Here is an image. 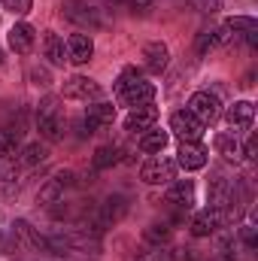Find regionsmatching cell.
<instances>
[{
	"label": "cell",
	"instance_id": "1",
	"mask_svg": "<svg viewBox=\"0 0 258 261\" xmlns=\"http://www.w3.org/2000/svg\"><path fill=\"white\" fill-rule=\"evenodd\" d=\"M116 97L125 103V107H146L155 100V85L143 79V73L137 67H128L122 70V76L116 79Z\"/></svg>",
	"mask_w": 258,
	"mask_h": 261
},
{
	"label": "cell",
	"instance_id": "2",
	"mask_svg": "<svg viewBox=\"0 0 258 261\" xmlns=\"http://www.w3.org/2000/svg\"><path fill=\"white\" fill-rule=\"evenodd\" d=\"M64 128H67V119L58 97L40 100V107H37V130H40V137L49 140V143H58L64 137Z\"/></svg>",
	"mask_w": 258,
	"mask_h": 261
},
{
	"label": "cell",
	"instance_id": "3",
	"mask_svg": "<svg viewBox=\"0 0 258 261\" xmlns=\"http://www.w3.org/2000/svg\"><path fill=\"white\" fill-rule=\"evenodd\" d=\"M186 110L207 128V125H216V122H219V116H222V100H219L213 91H194Z\"/></svg>",
	"mask_w": 258,
	"mask_h": 261
},
{
	"label": "cell",
	"instance_id": "4",
	"mask_svg": "<svg viewBox=\"0 0 258 261\" xmlns=\"http://www.w3.org/2000/svg\"><path fill=\"white\" fill-rule=\"evenodd\" d=\"M140 179L146 182V186H167V182H173L176 179V161H170V158H149L143 167H140Z\"/></svg>",
	"mask_w": 258,
	"mask_h": 261
},
{
	"label": "cell",
	"instance_id": "5",
	"mask_svg": "<svg viewBox=\"0 0 258 261\" xmlns=\"http://www.w3.org/2000/svg\"><path fill=\"white\" fill-rule=\"evenodd\" d=\"M64 97L94 103V100H100V97H104V88H100L91 76H70V79L64 82Z\"/></svg>",
	"mask_w": 258,
	"mask_h": 261
},
{
	"label": "cell",
	"instance_id": "6",
	"mask_svg": "<svg viewBox=\"0 0 258 261\" xmlns=\"http://www.w3.org/2000/svg\"><path fill=\"white\" fill-rule=\"evenodd\" d=\"M113 119H116V107L107 103V100H94V103L85 107V116H82V134H94V130L107 128V125H113Z\"/></svg>",
	"mask_w": 258,
	"mask_h": 261
},
{
	"label": "cell",
	"instance_id": "7",
	"mask_svg": "<svg viewBox=\"0 0 258 261\" xmlns=\"http://www.w3.org/2000/svg\"><path fill=\"white\" fill-rule=\"evenodd\" d=\"M170 130H173L183 143H200V137H203V125L194 119L189 110H179V113L170 116Z\"/></svg>",
	"mask_w": 258,
	"mask_h": 261
},
{
	"label": "cell",
	"instance_id": "8",
	"mask_svg": "<svg viewBox=\"0 0 258 261\" xmlns=\"http://www.w3.org/2000/svg\"><path fill=\"white\" fill-rule=\"evenodd\" d=\"M225 222H228V216H225L222 210L207 206V210H200V213L192 219V234L194 237H210V234H216Z\"/></svg>",
	"mask_w": 258,
	"mask_h": 261
},
{
	"label": "cell",
	"instance_id": "9",
	"mask_svg": "<svg viewBox=\"0 0 258 261\" xmlns=\"http://www.w3.org/2000/svg\"><path fill=\"white\" fill-rule=\"evenodd\" d=\"M164 203H170V206L179 210V213H189V210L194 206V182L192 179L173 182V186L167 189V195H164Z\"/></svg>",
	"mask_w": 258,
	"mask_h": 261
},
{
	"label": "cell",
	"instance_id": "10",
	"mask_svg": "<svg viewBox=\"0 0 258 261\" xmlns=\"http://www.w3.org/2000/svg\"><path fill=\"white\" fill-rule=\"evenodd\" d=\"M252 119H255V107H252L249 100H237V103L225 113V122H228L231 134H243V130H249L252 128Z\"/></svg>",
	"mask_w": 258,
	"mask_h": 261
},
{
	"label": "cell",
	"instance_id": "11",
	"mask_svg": "<svg viewBox=\"0 0 258 261\" xmlns=\"http://www.w3.org/2000/svg\"><path fill=\"white\" fill-rule=\"evenodd\" d=\"M234 40V34L222 24V28H213V31H203V34H197V43H194V49H197V55H210V52H216V49H222V46H228Z\"/></svg>",
	"mask_w": 258,
	"mask_h": 261
},
{
	"label": "cell",
	"instance_id": "12",
	"mask_svg": "<svg viewBox=\"0 0 258 261\" xmlns=\"http://www.w3.org/2000/svg\"><path fill=\"white\" fill-rule=\"evenodd\" d=\"M155 122H158V110H155L152 103L134 107V110L128 113V119H125V130H131V134H143V130L155 128Z\"/></svg>",
	"mask_w": 258,
	"mask_h": 261
},
{
	"label": "cell",
	"instance_id": "13",
	"mask_svg": "<svg viewBox=\"0 0 258 261\" xmlns=\"http://www.w3.org/2000/svg\"><path fill=\"white\" fill-rule=\"evenodd\" d=\"M179 158H176V167H183V170H200L203 164H207V149L200 146V143H179V152H176Z\"/></svg>",
	"mask_w": 258,
	"mask_h": 261
},
{
	"label": "cell",
	"instance_id": "14",
	"mask_svg": "<svg viewBox=\"0 0 258 261\" xmlns=\"http://www.w3.org/2000/svg\"><path fill=\"white\" fill-rule=\"evenodd\" d=\"M34 43H37V34H34V28H31L28 21H18V24L9 28V49H12V52L28 55V52L34 49Z\"/></svg>",
	"mask_w": 258,
	"mask_h": 261
},
{
	"label": "cell",
	"instance_id": "15",
	"mask_svg": "<svg viewBox=\"0 0 258 261\" xmlns=\"http://www.w3.org/2000/svg\"><path fill=\"white\" fill-rule=\"evenodd\" d=\"M91 55H94V43H91V37H85V34H73V37L67 40V61H73V64H88Z\"/></svg>",
	"mask_w": 258,
	"mask_h": 261
},
{
	"label": "cell",
	"instance_id": "16",
	"mask_svg": "<svg viewBox=\"0 0 258 261\" xmlns=\"http://www.w3.org/2000/svg\"><path fill=\"white\" fill-rule=\"evenodd\" d=\"M170 64V52H167V46L164 43H149L146 49H143V67L149 70V73H164Z\"/></svg>",
	"mask_w": 258,
	"mask_h": 261
},
{
	"label": "cell",
	"instance_id": "17",
	"mask_svg": "<svg viewBox=\"0 0 258 261\" xmlns=\"http://www.w3.org/2000/svg\"><path fill=\"white\" fill-rule=\"evenodd\" d=\"M12 240L18 249H46V237H40L28 222H15L12 225Z\"/></svg>",
	"mask_w": 258,
	"mask_h": 261
},
{
	"label": "cell",
	"instance_id": "18",
	"mask_svg": "<svg viewBox=\"0 0 258 261\" xmlns=\"http://www.w3.org/2000/svg\"><path fill=\"white\" fill-rule=\"evenodd\" d=\"M73 186V173H58V176H52L43 189H40V203H61V195H64V189Z\"/></svg>",
	"mask_w": 258,
	"mask_h": 261
},
{
	"label": "cell",
	"instance_id": "19",
	"mask_svg": "<svg viewBox=\"0 0 258 261\" xmlns=\"http://www.w3.org/2000/svg\"><path fill=\"white\" fill-rule=\"evenodd\" d=\"M216 152H219L228 164H240V161H243V146H240L237 134H219V137H216Z\"/></svg>",
	"mask_w": 258,
	"mask_h": 261
},
{
	"label": "cell",
	"instance_id": "20",
	"mask_svg": "<svg viewBox=\"0 0 258 261\" xmlns=\"http://www.w3.org/2000/svg\"><path fill=\"white\" fill-rule=\"evenodd\" d=\"M43 55L49 58V64H55V67H61L67 61V46L55 31H46V37H43Z\"/></svg>",
	"mask_w": 258,
	"mask_h": 261
},
{
	"label": "cell",
	"instance_id": "21",
	"mask_svg": "<svg viewBox=\"0 0 258 261\" xmlns=\"http://www.w3.org/2000/svg\"><path fill=\"white\" fill-rule=\"evenodd\" d=\"M167 140H170V134L161 128H149L140 134V152H149V155H155V152H164V146H167Z\"/></svg>",
	"mask_w": 258,
	"mask_h": 261
},
{
	"label": "cell",
	"instance_id": "22",
	"mask_svg": "<svg viewBox=\"0 0 258 261\" xmlns=\"http://www.w3.org/2000/svg\"><path fill=\"white\" fill-rule=\"evenodd\" d=\"M225 28H228L231 34H243L249 46H255V43H258V24H255V18L234 15V18H228V21H225Z\"/></svg>",
	"mask_w": 258,
	"mask_h": 261
},
{
	"label": "cell",
	"instance_id": "23",
	"mask_svg": "<svg viewBox=\"0 0 258 261\" xmlns=\"http://www.w3.org/2000/svg\"><path fill=\"white\" fill-rule=\"evenodd\" d=\"M46 158H49V146H43V143H31V146L21 149L18 164H21V167H37V164H43Z\"/></svg>",
	"mask_w": 258,
	"mask_h": 261
},
{
	"label": "cell",
	"instance_id": "24",
	"mask_svg": "<svg viewBox=\"0 0 258 261\" xmlns=\"http://www.w3.org/2000/svg\"><path fill=\"white\" fill-rule=\"evenodd\" d=\"M128 213V203H125V197H110L107 203H104V210H100V225H110V222H119L122 216Z\"/></svg>",
	"mask_w": 258,
	"mask_h": 261
},
{
	"label": "cell",
	"instance_id": "25",
	"mask_svg": "<svg viewBox=\"0 0 258 261\" xmlns=\"http://www.w3.org/2000/svg\"><path fill=\"white\" fill-rule=\"evenodd\" d=\"M119 161H122V149H119V146H100V149L94 152V167H97V170L113 167V164H119Z\"/></svg>",
	"mask_w": 258,
	"mask_h": 261
},
{
	"label": "cell",
	"instance_id": "26",
	"mask_svg": "<svg viewBox=\"0 0 258 261\" xmlns=\"http://www.w3.org/2000/svg\"><path fill=\"white\" fill-rule=\"evenodd\" d=\"M167 240H170V225H167V222H155V225L146 228V243H152V246H164Z\"/></svg>",
	"mask_w": 258,
	"mask_h": 261
},
{
	"label": "cell",
	"instance_id": "27",
	"mask_svg": "<svg viewBox=\"0 0 258 261\" xmlns=\"http://www.w3.org/2000/svg\"><path fill=\"white\" fill-rule=\"evenodd\" d=\"M134 261H173V252H167L164 246H149V249H140Z\"/></svg>",
	"mask_w": 258,
	"mask_h": 261
},
{
	"label": "cell",
	"instance_id": "28",
	"mask_svg": "<svg viewBox=\"0 0 258 261\" xmlns=\"http://www.w3.org/2000/svg\"><path fill=\"white\" fill-rule=\"evenodd\" d=\"M18 134H21V130L0 128V155H12V152H15V146H18Z\"/></svg>",
	"mask_w": 258,
	"mask_h": 261
},
{
	"label": "cell",
	"instance_id": "29",
	"mask_svg": "<svg viewBox=\"0 0 258 261\" xmlns=\"http://www.w3.org/2000/svg\"><path fill=\"white\" fill-rule=\"evenodd\" d=\"M9 12H15V15H28L31 9H34V0H0Z\"/></svg>",
	"mask_w": 258,
	"mask_h": 261
},
{
	"label": "cell",
	"instance_id": "30",
	"mask_svg": "<svg viewBox=\"0 0 258 261\" xmlns=\"http://www.w3.org/2000/svg\"><path fill=\"white\" fill-rule=\"evenodd\" d=\"M243 243H246V246H249V249H255V228H243Z\"/></svg>",
	"mask_w": 258,
	"mask_h": 261
},
{
	"label": "cell",
	"instance_id": "31",
	"mask_svg": "<svg viewBox=\"0 0 258 261\" xmlns=\"http://www.w3.org/2000/svg\"><path fill=\"white\" fill-rule=\"evenodd\" d=\"M122 3H125V6H131V9H149L155 0H122Z\"/></svg>",
	"mask_w": 258,
	"mask_h": 261
},
{
	"label": "cell",
	"instance_id": "32",
	"mask_svg": "<svg viewBox=\"0 0 258 261\" xmlns=\"http://www.w3.org/2000/svg\"><path fill=\"white\" fill-rule=\"evenodd\" d=\"M0 64H3V52H0Z\"/></svg>",
	"mask_w": 258,
	"mask_h": 261
}]
</instances>
